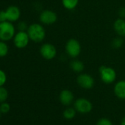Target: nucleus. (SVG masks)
<instances>
[{
    "label": "nucleus",
    "mask_w": 125,
    "mask_h": 125,
    "mask_svg": "<svg viewBox=\"0 0 125 125\" xmlns=\"http://www.w3.org/2000/svg\"><path fill=\"white\" fill-rule=\"evenodd\" d=\"M27 32L29 35L30 41L36 43L43 41L46 35L45 28L41 23H33L29 25Z\"/></svg>",
    "instance_id": "f257e3e1"
},
{
    "label": "nucleus",
    "mask_w": 125,
    "mask_h": 125,
    "mask_svg": "<svg viewBox=\"0 0 125 125\" xmlns=\"http://www.w3.org/2000/svg\"><path fill=\"white\" fill-rule=\"evenodd\" d=\"M16 35V27L13 22L5 21L0 23V41H9Z\"/></svg>",
    "instance_id": "f03ea898"
},
{
    "label": "nucleus",
    "mask_w": 125,
    "mask_h": 125,
    "mask_svg": "<svg viewBox=\"0 0 125 125\" xmlns=\"http://www.w3.org/2000/svg\"><path fill=\"white\" fill-rule=\"evenodd\" d=\"M65 51L70 58H77L82 51V46L80 41L75 38L69 39L65 45Z\"/></svg>",
    "instance_id": "7ed1b4c3"
},
{
    "label": "nucleus",
    "mask_w": 125,
    "mask_h": 125,
    "mask_svg": "<svg viewBox=\"0 0 125 125\" xmlns=\"http://www.w3.org/2000/svg\"><path fill=\"white\" fill-rule=\"evenodd\" d=\"M99 73L101 80L107 85L113 83L117 77L115 70L107 66H101L99 69Z\"/></svg>",
    "instance_id": "20e7f679"
},
{
    "label": "nucleus",
    "mask_w": 125,
    "mask_h": 125,
    "mask_svg": "<svg viewBox=\"0 0 125 125\" xmlns=\"http://www.w3.org/2000/svg\"><path fill=\"white\" fill-rule=\"evenodd\" d=\"M40 54L41 57L46 60H52L57 56V51L55 46L50 43H45L40 47Z\"/></svg>",
    "instance_id": "39448f33"
},
{
    "label": "nucleus",
    "mask_w": 125,
    "mask_h": 125,
    "mask_svg": "<svg viewBox=\"0 0 125 125\" xmlns=\"http://www.w3.org/2000/svg\"><path fill=\"white\" fill-rule=\"evenodd\" d=\"M57 14L52 10H44L39 15L40 23L43 25L50 26L55 24L57 21Z\"/></svg>",
    "instance_id": "423d86ee"
},
{
    "label": "nucleus",
    "mask_w": 125,
    "mask_h": 125,
    "mask_svg": "<svg viewBox=\"0 0 125 125\" xmlns=\"http://www.w3.org/2000/svg\"><path fill=\"white\" fill-rule=\"evenodd\" d=\"M77 83L80 88L89 90L94 86L95 80L91 74L82 72L77 77Z\"/></svg>",
    "instance_id": "0eeeda50"
},
{
    "label": "nucleus",
    "mask_w": 125,
    "mask_h": 125,
    "mask_svg": "<svg viewBox=\"0 0 125 125\" xmlns=\"http://www.w3.org/2000/svg\"><path fill=\"white\" fill-rule=\"evenodd\" d=\"M30 41V38L27 31H19L13 38V43L18 49L26 48Z\"/></svg>",
    "instance_id": "6e6552de"
},
{
    "label": "nucleus",
    "mask_w": 125,
    "mask_h": 125,
    "mask_svg": "<svg viewBox=\"0 0 125 125\" xmlns=\"http://www.w3.org/2000/svg\"><path fill=\"white\" fill-rule=\"evenodd\" d=\"M74 109L80 113H90L93 108L92 103L85 98L77 99L74 104Z\"/></svg>",
    "instance_id": "1a4fd4ad"
},
{
    "label": "nucleus",
    "mask_w": 125,
    "mask_h": 125,
    "mask_svg": "<svg viewBox=\"0 0 125 125\" xmlns=\"http://www.w3.org/2000/svg\"><path fill=\"white\" fill-rule=\"evenodd\" d=\"M7 21L10 22L17 21L21 17V10L19 7L16 5L9 6L5 10Z\"/></svg>",
    "instance_id": "9d476101"
},
{
    "label": "nucleus",
    "mask_w": 125,
    "mask_h": 125,
    "mask_svg": "<svg viewBox=\"0 0 125 125\" xmlns=\"http://www.w3.org/2000/svg\"><path fill=\"white\" fill-rule=\"evenodd\" d=\"M74 94L72 91L68 89H64L61 91L59 95V99L60 102L65 106H69L70 105L73 101H74Z\"/></svg>",
    "instance_id": "9b49d317"
},
{
    "label": "nucleus",
    "mask_w": 125,
    "mask_h": 125,
    "mask_svg": "<svg viewBox=\"0 0 125 125\" xmlns=\"http://www.w3.org/2000/svg\"><path fill=\"white\" fill-rule=\"evenodd\" d=\"M113 28L117 36L125 37V19L121 18L116 19L113 24Z\"/></svg>",
    "instance_id": "f8f14e48"
},
{
    "label": "nucleus",
    "mask_w": 125,
    "mask_h": 125,
    "mask_svg": "<svg viewBox=\"0 0 125 125\" xmlns=\"http://www.w3.org/2000/svg\"><path fill=\"white\" fill-rule=\"evenodd\" d=\"M113 92L115 96L120 99H125V80L118 81L113 88Z\"/></svg>",
    "instance_id": "ddd939ff"
},
{
    "label": "nucleus",
    "mask_w": 125,
    "mask_h": 125,
    "mask_svg": "<svg viewBox=\"0 0 125 125\" xmlns=\"http://www.w3.org/2000/svg\"><path fill=\"white\" fill-rule=\"evenodd\" d=\"M69 67L70 69L75 73H77V74H80L82 73L84 69H85V65L83 62L80 60H77V58L75 59H73L69 63Z\"/></svg>",
    "instance_id": "4468645a"
},
{
    "label": "nucleus",
    "mask_w": 125,
    "mask_h": 125,
    "mask_svg": "<svg viewBox=\"0 0 125 125\" xmlns=\"http://www.w3.org/2000/svg\"><path fill=\"white\" fill-rule=\"evenodd\" d=\"M80 0H61L62 5L67 10H74L79 4Z\"/></svg>",
    "instance_id": "2eb2a0df"
},
{
    "label": "nucleus",
    "mask_w": 125,
    "mask_h": 125,
    "mask_svg": "<svg viewBox=\"0 0 125 125\" xmlns=\"http://www.w3.org/2000/svg\"><path fill=\"white\" fill-rule=\"evenodd\" d=\"M124 40H123V38L122 37H120V36H117L116 38H114L111 43H110V45H111V47L114 49H121L123 45H124Z\"/></svg>",
    "instance_id": "dca6fc26"
},
{
    "label": "nucleus",
    "mask_w": 125,
    "mask_h": 125,
    "mask_svg": "<svg viewBox=\"0 0 125 125\" xmlns=\"http://www.w3.org/2000/svg\"><path fill=\"white\" fill-rule=\"evenodd\" d=\"M9 52V47L5 41H0V57H5Z\"/></svg>",
    "instance_id": "f3484780"
},
{
    "label": "nucleus",
    "mask_w": 125,
    "mask_h": 125,
    "mask_svg": "<svg viewBox=\"0 0 125 125\" xmlns=\"http://www.w3.org/2000/svg\"><path fill=\"white\" fill-rule=\"evenodd\" d=\"M76 112L77 110L72 107H69L67 109H66L63 112V117L66 119H72L73 118H74L75 115H76Z\"/></svg>",
    "instance_id": "a211bd4d"
},
{
    "label": "nucleus",
    "mask_w": 125,
    "mask_h": 125,
    "mask_svg": "<svg viewBox=\"0 0 125 125\" xmlns=\"http://www.w3.org/2000/svg\"><path fill=\"white\" fill-rule=\"evenodd\" d=\"M8 97V91L3 86L0 87V103L5 102Z\"/></svg>",
    "instance_id": "6ab92c4d"
},
{
    "label": "nucleus",
    "mask_w": 125,
    "mask_h": 125,
    "mask_svg": "<svg viewBox=\"0 0 125 125\" xmlns=\"http://www.w3.org/2000/svg\"><path fill=\"white\" fill-rule=\"evenodd\" d=\"M10 106L8 103L7 102H2L0 105V112L2 113H7L10 111Z\"/></svg>",
    "instance_id": "aec40b11"
},
{
    "label": "nucleus",
    "mask_w": 125,
    "mask_h": 125,
    "mask_svg": "<svg viewBox=\"0 0 125 125\" xmlns=\"http://www.w3.org/2000/svg\"><path fill=\"white\" fill-rule=\"evenodd\" d=\"M6 81H7V75L5 72L3 70L0 69V87L3 86L5 84Z\"/></svg>",
    "instance_id": "412c9836"
},
{
    "label": "nucleus",
    "mask_w": 125,
    "mask_h": 125,
    "mask_svg": "<svg viewBox=\"0 0 125 125\" xmlns=\"http://www.w3.org/2000/svg\"><path fill=\"white\" fill-rule=\"evenodd\" d=\"M96 125H113V123L110 119L106 118H102L97 121Z\"/></svg>",
    "instance_id": "4be33fe9"
},
{
    "label": "nucleus",
    "mask_w": 125,
    "mask_h": 125,
    "mask_svg": "<svg viewBox=\"0 0 125 125\" xmlns=\"http://www.w3.org/2000/svg\"><path fill=\"white\" fill-rule=\"evenodd\" d=\"M28 27L29 26L25 21H20L17 25V28L19 31H27L28 29Z\"/></svg>",
    "instance_id": "5701e85b"
},
{
    "label": "nucleus",
    "mask_w": 125,
    "mask_h": 125,
    "mask_svg": "<svg viewBox=\"0 0 125 125\" xmlns=\"http://www.w3.org/2000/svg\"><path fill=\"white\" fill-rule=\"evenodd\" d=\"M118 18L125 19V7H121L118 9Z\"/></svg>",
    "instance_id": "b1692460"
},
{
    "label": "nucleus",
    "mask_w": 125,
    "mask_h": 125,
    "mask_svg": "<svg viewBox=\"0 0 125 125\" xmlns=\"http://www.w3.org/2000/svg\"><path fill=\"white\" fill-rule=\"evenodd\" d=\"M5 21H7L5 10H1L0 11V22H3Z\"/></svg>",
    "instance_id": "393cba45"
},
{
    "label": "nucleus",
    "mask_w": 125,
    "mask_h": 125,
    "mask_svg": "<svg viewBox=\"0 0 125 125\" xmlns=\"http://www.w3.org/2000/svg\"><path fill=\"white\" fill-rule=\"evenodd\" d=\"M121 125H125V117H124L121 120Z\"/></svg>",
    "instance_id": "a878e982"
},
{
    "label": "nucleus",
    "mask_w": 125,
    "mask_h": 125,
    "mask_svg": "<svg viewBox=\"0 0 125 125\" xmlns=\"http://www.w3.org/2000/svg\"><path fill=\"white\" fill-rule=\"evenodd\" d=\"M0 118H1V112H0Z\"/></svg>",
    "instance_id": "bb28decb"
},
{
    "label": "nucleus",
    "mask_w": 125,
    "mask_h": 125,
    "mask_svg": "<svg viewBox=\"0 0 125 125\" xmlns=\"http://www.w3.org/2000/svg\"><path fill=\"white\" fill-rule=\"evenodd\" d=\"M0 23H1V22H0Z\"/></svg>",
    "instance_id": "cd10ccee"
}]
</instances>
